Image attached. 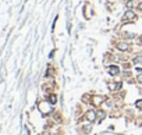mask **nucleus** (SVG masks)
I'll use <instances>...</instances> for the list:
<instances>
[{"instance_id": "4468645a", "label": "nucleus", "mask_w": 142, "mask_h": 135, "mask_svg": "<svg viewBox=\"0 0 142 135\" xmlns=\"http://www.w3.org/2000/svg\"><path fill=\"white\" fill-rule=\"evenodd\" d=\"M137 71H138V73H142V68L141 67H137Z\"/></svg>"}, {"instance_id": "423d86ee", "label": "nucleus", "mask_w": 142, "mask_h": 135, "mask_svg": "<svg viewBox=\"0 0 142 135\" xmlns=\"http://www.w3.org/2000/svg\"><path fill=\"white\" fill-rule=\"evenodd\" d=\"M121 88V82H117V84H110L109 85V89H111V90H118Z\"/></svg>"}, {"instance_id": "f8f14e48", "label": "nucleus", "mask_w": 142, "mask_h": 135, "mask_svg": "<svg viewBox=\"0 0 142 135\" xmlns=\"http://www.w3.org/2000/svg\"><path fill=\"white\" fill-rule=\"evenodd\" d=\"M137 79H138V82H139V84H142V74L138 75V77H137Z\"/></svg>"}, {"instance_id": "0eeeda50", "label": "nucleus", "mask_w": 142, "mask_h": 135, "mask_svg": "<svg viewBox=\"0 0 142 135\" xmlns=\"http://www.w3.org/2000/svg\"><path fill=\"white\" fill-rule=\"evenodd\" d=\"M56 102H57V96L56 95H50L49 96V103L50 105H56Z\"/></svg>"}, {"instance_id": "f03ea898", "label": "nucleus", "mask_w": 142, "mask_h": 135, "mask_svg": "<svg viewBox=\"0 0 142 135\" xmlns=\"http://www.w3.org/2000/svg\"><path fill=\"white\" fill-rule=\"evenodd\" d=\"M96 119H97V113L95 110H88L86 111V120L89 121V123H93Z\"/></svg>"}, {"instance_id": "2eb2a0df", "label": "nucleus", "mask_w": 142, "mask_h": 135, "mask_svg": "<svg viewBox=\"0 0 142 135\" xmlns=\"http://www.w3.org/2000/svg\"><path fill=\"white\" fill-rule=\"evenodd\" d=\"M139 42H141V43H142V36H141V38H139Z\"/></svg>"}, {"instance_id": "7ed1b4c3", "label": "nucleus", "mask_w": 142, "mask_h": 135, "mask_svg": "<svg viewBox=\"0 0 142 135\" xmlns=\"http://www.w3.org/2000/svg\"><path fill=\"white\" fill-rule=\"evenodd\" d=\"M117 49L121 50V52H127V50L130 49V45H128L127 42H118V43H117Z\"/></svg>"}, {"instance_id": "1a4fd4ad", "label": "nucleus", "mask_w": 142, "mask_h": 135, "mask_svg": "<svg viewBox=\"0 0 142 135\" xmlns=\"http://www.w3.org/2000/svg\"><path fill=\"white\" fill-rule=\"evenodd\" d=\"M132 61H134L135 64H139V63L142 64V56H138V57H135V59H134Z\"/></svg>"}, {"instance_id": "9b49d317", "label": "nucleus", "mask_w": 142, "mask_h": 135, "mask_svg": "<svg viewBox=\"0 0 142 135\" xmlns=\"http://www.w3.org/2000/svg\"><path fill=\"white\" fill-rule=\"evenodd\" d=\"M127 7H128V8H132V7H134V3H132V0H130V1L127 3Z\"/></svg>"}, {"instance_id": "39448f33", "label": "nucleus", "mask_w": 142, "mask_h": 135, "mask_svg": "<svg viewBox=\"0 0 142 135\" xmlns=\"http://www.w3.org/2000/svg\"><path fill=\"white\" fill-rule=\"evenodd\" d=\"M105 102V98L103 96H95L93 98V103L95 105H102Z\"/></svg>"}, {"instance_id": "20e7f679", "label": "nucleus", "mask_w": 142, "mask_h": 135, "mask_svg": "<svg viewBox=\"0 0 142 135\" xmlns=\"http://www.w3.org/2000/svg\"><path fill=\"white\" fill-rule=\"evenodd\" d=\"M107 71H109V74L110 75H117L118 73H120V68H118L117 65H110Z\"/></svg>"}, {"instance_id": "ddd939ff", "label": "nucleus", "mask_w": 142, "mask_h": 135, "mask_svg": "<svg viewBox=\"0 0 142 135\" xmlns=\"http://www.w3.org/2000/svg\"><path fill=\"white\" fill-rule=\"evenodd\" d=\"M138 10H141V11H142V3H139V4H138Z\"/></svg>"}, {"instance_id": "9d476101", "label": "nucleus", "mask_w": 142, "mask_h": 135, "mask_svg": "<svg viewBox=\"0 0 142 135\" xmlns=\"http://www.w3.org/2000/svg\"><path fill=\"white\" fill-rule=\"evenodd\" d=\"M135 106H137L138 109H142V99H139V100H138V102L135 103Z\"/></svg>"}, {"instance_id": "f257e3e1", "label": "nucleus", "mask_w": 142, "mask_h": 135, "mask_svg": "<svg viewBox=\"0 0 142 135\" xmlns=\"http://www.w3.org/2000/svg\"><path fill=\"white\" fill-rule=\"evenodd\" d=\"M135 20H137V15L134 14L132 11H127L126 14H124V17L121 18L123 22H127V21H135Z\"/></svg>"}, {"instance_id": "6e6552de", "label": "nucleus", "mask_w": 142, "mask_h": 135, "mask_svg": "<svg viewBox=\"0 0 142 135\" xmlns=\"http://www.w3.org/2000/svg\"><path fill=\"white\" fill-rule=\"evenodd\" d=\"M105 117H106V111H103V110H100V111L97 113V120H99V123H100V121H102V120H103Z\"/></svg>"}]
</instances>
